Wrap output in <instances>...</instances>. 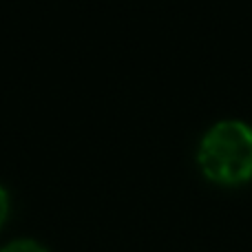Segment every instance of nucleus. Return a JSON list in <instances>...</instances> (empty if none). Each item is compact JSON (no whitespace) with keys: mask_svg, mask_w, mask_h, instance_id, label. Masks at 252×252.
I'll return each mask as SVG.
<instances>
[{"mask_svg":"<svg viewBox=\"0 0 252 252\" xmlns=\"http://www.w3.org/2000/svg\"><path fill=\"white\" fill-rule=\"evenodd\" d=\"M7 215H9V195H7V190L0 186V226L4 223Z\"/></svg>","mask_w":252,"mask_h":252,"instance_id":"3","label":"nucleus"},{"mask_svg":"<svg viewBox=\"0 0 252 252\" xmlns=\"http://www.w3.org/2000/svg\"><path fill=\"white\" fill-rule=\"evenodd\" d=\"M0 252H47V248L38 244V241H31V239H18L11 241L9 246H4Z\"/></svg>","mask_w":252,"mask_h":252,"instance_id":"2","label":"nucleus"},{"mask_svg":"<svg viewBox=\"0 0 252 252\" xmlns=\"http://www.w3.org/2000/svg\"><path fill=\"white\" fill-rule=\"evenodd\" d=\"M201 173L221 186L252 179V126L241 120H221L204 133L197 148Z\"/></svg>","mask_w":252,"mask_h":252,"instance_id":"1","label":"nucleus"}]
</instances>
